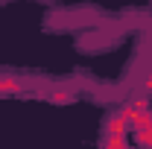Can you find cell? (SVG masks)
Returning a JSON list of instances; mask_svg holds the SVG:
<instances>
[{"instance_id": "cell-1", "label": "cell", "mask_w": 152, "mask_h": 149, "mask_svg": "<svg viewBox=\"0 0 152 149\" xmlns=\"http://www.w3.org/2000/svg\"><path fill=\"white\" fill-rule=\"evenodd\" d=\"M120 114L126 117L129 129H137V126H146V123H152V102H149V96H140V93H134L129 102H123V105H120Z\"/></svg>"}, {"instance_id": "cell-2", "label": "cell", "mask_w": 152, "mask_h": 149, "mask_svg": "<svg viewBox=\"0 0 152 149\" xmlns=\"http://www.w3.org/2000/svg\"><path fill=\"white\" fill-rule=\"evenodd\" d=\"M126 134H132V129H129L126 117L117 108V111H111L105 117V123H102V137H126Z\"/></svg>"}, {"instance_id": "cell-3", "label": "cell", "mask_w": 152, "mask_h": 149, "mask_svg": "<svg viewBox=\"0 0 152 149\" xmlns=\"http://www.w3.org/2000/svg\"><path fill=\"white\" fill-rule=\"evenodd\" d=\"M132 134H134V143H137L140 149H152V123L132 129Z\"/></svg>"}, {"instance_id": "cell-4", "label": "cell", "mask_w": 152, "mask_h": 149, "mask_svg": "<svg viewBox=\"0 0 152 149\" xmlns=\"http://www.w3.org/2000/svg\"><path fill=\"white\" fill-rule=\"evenodd\" d=\"M44 3H47V0H44Z\"/></svg>"}]
</instances>
